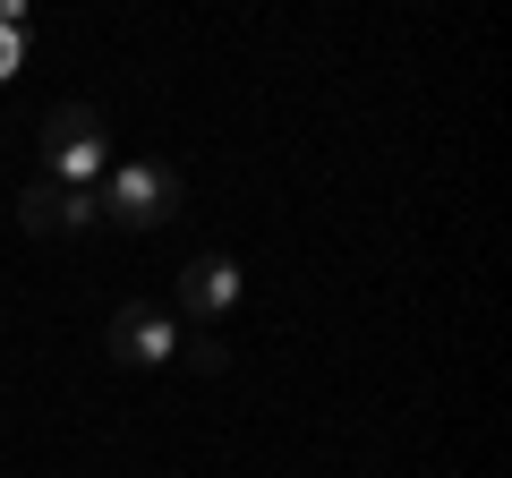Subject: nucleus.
<instances>
[{"label": "nucleus", "instance_id": "1", "mask_svg": "<svg viewBox=\"0 0 512 478\" xmlns=\"http://www.w3.org/2000/svg\"><path fill=\"white\" fill-rule=\"evenodd\" d=\"M94 205H103V222H120V231H163L188 205V188H180V171L154 163V154H111V171L94 180Z\"/></svg>", "mask_w": 512, "mask_h": 478}, {"label": "nucleus", "instance_id": "3", "mask_svg": "<svg viewBox=\"0 0 512 478\" xmlns=\"http://www.w3.org/2000/svg\"><path fill=\"white\" fill-rule=\"evenodd\" d=\"M180 316L171 308H154V299H120V316L103 325V350L120 359V368H171L180 359Z\"/></svg>", "mask_w": 512, "mask_h": 478}, {"label": "nucleus", "instance_id": "4", "mask_svg": "<svg viewBox=\"0 0 512 478\" xmlns=\"http://www.w3.org/2000/svg\"><path fill=\"white\" fill-rule=\"evenodd\" d=\"M239 299H248V265H239V257L205 248V257H188V265H180V308L197 316V325H222Z\"/></svg>", "mask_w": 512, "mask_h": 478}, {"label": "nucleus", "instance_id": "6", "mask_svg": "<svg viewBox=\"0 0 512 478\" xmlns=\"http://www.w3.org/2000/svg\"><path fill=\"white\" fill-rule=\"evenodd\" d=\"M180 359H188L197 376H222V368H231V350H222V342H180Z\"/></svg>", "mask_w": 512, "mask_h": 478}, {"label": "nucleus", "instance_id": "2", "mask_svg": "<svg viewBox=\"0 0 512 478\" xmlns=\"http://www.w3.org/2000/svg\"><path fill=\"white\" fill-rule=\"evenodd\" d=\"M43 180L52 188H77V197H94V180L111 171V129L94 103H60L52 120H43Z\"/></svg>", "mask_w": 512, "mask_h": 478}, {"label": "nucleus", "instance_id": "5", "mask_svg": "<svg viewBox=\"0 0 512 478\" xmlns=\"http://www.w3.org/2000/svg\"><path fill=\"white\" fill-rule=\"evenodd\" d=\"M18 231H35V239H86V231H103V205L77 197V188L35 180V188L18 197Z\"/></svg>", "mask_w": 512, "mask_h": 478}, {"label": "nucleus", "instance_id": "7", "mask_svg": "<svg viewBox=\"0 0 512 478\" xmlns=\"http://www.w3.org/2000/svg\"><path fill=\"white\" fill-rule=\"evenodd\" d=\"M18 60H26V35H18V26H0V86L18 77Z\"/></svg>", "mask_w": 512, "mask_h": 478}]
</instances>
